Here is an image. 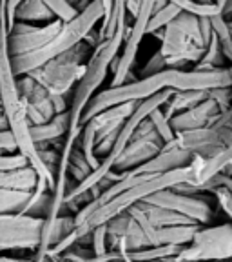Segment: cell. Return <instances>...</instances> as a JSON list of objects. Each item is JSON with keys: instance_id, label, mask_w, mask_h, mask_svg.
<instances>
[{"instance_id": "1", "label": "cell", "mask_w": 232, "mask_h": 262, "mask_svg": "<svg viewBox=\"0 0 232 262\" xmlns=\"http://www.w3.org/2000/svg\"><path fill=\"white\" fill-rule=\"evenodd\" d=\"M232 77L228 68L201 71V70H163L151 77H143L133 82H123L122 86L107 88L98 91L82 113L80 126L91 120L94 115L111 106L125 102H140L163 90L172 91H211L216 88H230Z\"/></svg>"}, {"instance_id": "2", "label": "cell", "mask_w": 232, "mask_h": 262, "mask_svg": "<svg viewBox=\"0 0 232 262\" xmlns=\"http://www.w3.org/2000/svg\"><path fill=\"white\" fill-rule=\"evenodd\" d=\"M127 26H129L127 20L118 24V28L114 29V33L109 38L102 40L93 49V53H91L89 60L86 64V71L80 77V80L76 82V88H74L73 95L69 98V110H67V113H69V131H67L64 144L60 147V155H58L60 162H69V155L73 151V147L76 146L78 135H80L82 129V113H84L91 98L98 93L109 71L113 70L116 57L122 49L123 38H125Z\"/></svg>"}, {"instance_id": "3", "label": "cell", "mask_w": 232, "mask_h": 262, "mask_svg": "<svg viewBox=\"0 0 232 262\" xmlns=\"http://www.w3.org/2000/svg\"><path fill=\"white\" fill-rule=\"evenodd\" d=\"M0 107H2V115L8 120L9 133L16 146V153L25 157L28 164L37 173L38 180H44L49 189H53L55 175L47 171L38 155L37 146L33 144L31 137H29V124L25 120L24 110H22L20 95L16 88V77L11 70V57L8 53V22H6V13L2 11H0Z\"/></svg>"}, {"instance_id": "4", "label": "cell", "mask_w": 232, "mask_h": 262, "mask_svg": "<svg viewBox=\"0 0 232 262\" xmlns=\"http://www.w3.org/2000/svg\"><path fill=\"white\" fill-rule=\"evenodd\" d=\"M184 182H191V168H189V164L184 166V168H176L165 173L149 175L147 179H143L142 182H138L136 186L118 193V195L113 196L111 201H107L106 204L98 206L82 224L74 226L78 238H80V242H82L84 238L89 237L93 228H96V226H100V224H107L111 219H114L116 215H120V213L127 211V209L136 206L138 202L145 201L147 196L154 195V193L162 191V189H171L178 184H184ZM80 242H78V244H80Z\"/></svg>"}, {"instance_id": "5", "label": "cell", "mask_w": 232, "mask_h": 262, "mask_svg": "<svg viewBox=\"0 0 232 262\" xmlns=\"http://www.w3.org/2000/svg\"><path fill=\"white\" fill-rule=\"evenodd\" d=\"M104 18V9L100 0H93L86 9H82L73 20L62 22L60 31L55 35L44 48L33 51V53L22 55V57L11 58V70L15 77H22L31 71L38 70L40 66L49 62L51 58L58 57L60 53L71 49L74 44L82 42L93 29H96V24Z\"/></svg>"}, {"instance_id": "6", "label": "cell", "mask_w": 232, "mask_h": 262, "mask_svg": "<svg viewBox=\"0 0 232 262\" xmlns=\"http://www.w3.org/2000/svg\"><path fill=\"white\" fill-rule=\"evenodd\" d=\"M154 37L162 38L158 51L165 58L167 70H187V66L200 60L207 48L200 33V18L185 11L176 15Z\"/></svg>"}, {"instance_id": "7", "label": "cell", "mask_w": 232, "mask_h": 262, "mask_svg": "<svg viewBox=\"0 0 232 262\" xmlns=\"http://www.w3.org/2000/svg\"><path fill=\"white\" fill-rule=\"evenodd\" d=\"M91 53L93 48L82 40L28 75L35 78L49 95H69L86 71Z\"/></svg>"}, {"instance_id": "8", "label": "cell", "mask_w": 232, "mask_h": 262, "mask_svg": "<svg viewBox=\"0 0 232 262\" xmlns=\"http://www.w3.org/2000/svg\"><path fill=\"white\" fill-rule=\"evenodd\" d=\"M232 255V226L228 222L211 228H198L191 242L182 246L174 260L228 262Z\"/></svg>"}, {"instance_id": "9", "label": "cell", "mask_w": 232, "mask_h": 262, "mask_svg": "<svg viewBox=\"0 0 232 262\" xmlns=\"http://www.w3.org/2000/svg\"><path fill=\"white\" fill-rule=\"evenodd\" d=\"M152 2L154 0H142L138 13L133 18V24L127 26L125 38H123L122 44V53L116 57V62L113 66V80H111L109 88L122 86L123 82L129 80L133 66H135L136 57H138L140 44L147 35V24H149V18H151L152 13Z\"/></svg>"}, {"instance_id": "10", "label": "cell", "mask_w": 232, "mask_h": 262, "mask_svg": "<svg viewBox=\"0 0 232 262\" xmlns=\"http://www.w3.org/2000/svg\"><path fill=\"white\" fill-rule=\"evenodd\" d=\"M42 219L18 213H0V253L13 250H37L40 242Z\"/></svg>"}, {"instance_id": "11", "label": "cell", "mask_w": 232, "mask_h": 262, "mask_svg": "<svg viewBox=\"0 0 232 262\" xmlns=\"http://www.w3.org/2000/svg\"><path fill=\"white\" fill-rule=\"evenodd\" d=\"M172 144L191 155L211 159L225 149H230L232 127H201V129L176 133Z\"/></svg>"}, {"instance_id": "12", "label": "cell", "mask_w": 232, "mask_h": 262, "mask_svg": "<svg viewBox=\"0 0 232 262\" xmlns=\"http://www.w3.org/2000/svg\"><path fill=\"white\" fill-rule=\"evenodd\" d=\"M162 147L163 142L156 135V131L152 129L151 122L145 119L136 127L135 135L131 137L129 144L123 147V151L118 155V159L114 162L113 171L123 173V171H129V169L138 168L143 162H147V160H151L154 155H158L162 151Z\"/></svg>"}, {"instance_id": "13", "label": "cell", "mask_w": 232, "mask_h": 262, "mask_svg": "<svg viewBox=\"0 0 232 262\" xmlns=\"http://www.w3.org/2000/svg\"><path fill=\"white\" fill-rule=\"evenodd\" d=\"M142 202L179 213V215L191 219L198 226L209 224L212 221V217H214V211H212L211 204L205 201L203 196L185 195V193H178L174 189H162V191L154 193V195L147 196L145 201Z\"/></svg>"}, {"instance_id": "14", "label": "cell", "mask_w": 232, "mask_h": 262, "mask_svg": "<svg viewBox=\"0 0 232 262\" xmlns=\"http://www.w3.org/2000/svg\"><path fill=\"white\" fill-rule=\"evenodd\" d=\"M16 88L29 126H42L57 115L53 106V95H49L35 78L29 75L16 77Z\"/></svg>"}, {"instance_id": "15", "label": "cell", "mask_w": 232, "mask_h": 262, "mask_svg": "<svg viewBox=\"0 0 232 262\" xmlns=\"http://www.w3.org/2000/svg\"><path fill=\"white\" fill-rule=\"evenodd\" d=\"M62 22L51 20L44 26H31L25 22H15L13 29L8 35V53L11 58L22 57L44 48L51 38L60 31Z\"/></svg>"}, {"instance_id": "16", "label": "cell", "mask_w": 232, "mask_h": 262, "mask_svg": "<svg viewBox=\"0 0 232 262\" xmlns=\"http://www.w3.org/2000/svg\"><path fill=\"white\" fill-rule=\"evenodd\" d=\"M218 113H220V110H218L216 102L212 98H205L203 102H200L198 106L171 117L169 119V126L174 131V135L176 133H184V131L201 129V127L211 126Z\"/></svg>"}, {"instance_id": "17", "label": "cell", "mask_w": 232, "mask_h": 262, "mask_svg": "<svg viewBox=\"0 0 232 262\" xmlns=\"http://www.w3.org/2000/svg\"><path fill=\"white\" fill-rule=\"evenodd\" d=\"M230 162H232L230 149H225L220 155L211 157V159L192 155L191 162H189V168H191V182H185V184L198 186L201 191V186H203L205 182H209L211 179H214L218 173L230 168Z\"/></svg>"}, {"instance_id": "18", "label": "cell", "mask_w": 232, "mask_h": 262, "mask_svg": "<svg viewBox=\"0 0 232 262\" xmlns=\"http://www.w3.org/2000/svg\"><path fill=\"white\" fill-rule=\"evenodd\" d=\"M136 104L138 102H125V104H118V106H111V107H107V110L100 111L98 115H94L91 120H87V122H91V126H93V129H94L96 142L100 139H104V137H107L109 133L120 131L123 122H125L131 117V113L135 111Z\"/></svg>"}, {"instance_id": "19", "label": "cell", "mask_w": 232, "mask_h": 262, "mask_svg": "<svg viewBox=\"0 0 232 262\" xmlns=\"http://www.w3.org/2000/svg\"><path fill=\"white\" fill-rule=\"evenodd\" d=\"M69 131V113H57L49 122L42 126H29V137L37 147H47L58 139H65Z\"/></svg>"}, {"instance_id": "20", "label": "cell", "mask_w": 232, "mask_h": 262, "mask_svg": "<svg viewBox=\"0 0 232 262\" xmlns=\"http://www.w3.org/2000/svg\"><path fill=\"white\" fill-rule=\"evenodd\" d=\"M37 182H38V177L31 166L0 171V188L2 189L31 193L33 189L37 188Z\"/></svg>"}, {"instance_id": "21", "label": "cell", "mask_w": 232, "mask_h": 262, "mask_svg": "<svg viewBox=\"0 0 232 262\" xmlns=\"http://www.w3.org/2000/svg\"><path fill=\"white\" fill-rule=\"evenodd\" d=\"M140 208V211L143 213V217L147 219V222L154 228H171V226H192L194 222L191 219L174 213L171 209L160 208V206L147 204V202H138L136 204Z\"/></svg>"}, {"instance_id": "22", "label": "cell", "mask_w": 232, "mask_h": 262, "mask_svg": "<svg viewBox=\"0 0 232 262\" xmlns=\"http://www.w3.org/2000/svg\"><path fill=\"white\" fill-rule=\"evenodd\" d=\"M205 98H209V91H172L169 100L162 106V111L167 119H171L174 115L184 113V111L198 106L200 102H203Z\"/></svg>"}, {"instance_id": "23", "label": "cell", "mask_w": 232, "mask_h": 262, "mask_svg": "<svg viewBox=\"0 0 232 262\" xmlns=\"http://www.w3.org/2000/svg\"><path fill=\"white\" fill-rule=\"evenodd\" d=\"M13 18L15 22H25V24H31V22L47 24V22L55 20L53 13L42 4V0H22L15 8Z\"/></svg>"}, {"instance_id": "24", "label": "cell", "mask_w": 232, "mask_h": 262, "mask_svg": "<svg viewBox=\"0 0 232 262\" xmlns=\"http://www.w3.org/2000/svg\"><path fill=\"white\" fill-rule=\"evenodd\" d=\"M179 250H182V246H151V248L125 251V253L133 262H152L174 257V255H178Z\"/></svg>"}, {"instance_id": "25", "label": "cell", "mask_w": 232, "mask_h": 262, "mask_svg": "<svg viewBox=\"0 0 232 262\" xmlns=\"http://www.w3.org/2000/svg\"><path fill=\"white\" fill-rule=\"evenodd\" d=\"M211 20L212 35L216 37L218 44H220L223 57L227 60H232V42H230V22H227L221 15H214L209 18Z\"/></svg>"}, {"instance_id": "26", "label": "cell", "mask_w": 232, "mask_h": 262, "mask_svg": "<svg viewBox=\"0 0 232 262\" xmlns=\"http://www.w3.org/2000/svg\"><path fill=\"white\" fill-rule=\"evenodd\" d=\"M165 2L178 8L179 11L198 16V18H211L214 15H220V11H218V8L214 4H200L196 0H165Z\"/></svg>"}, {"instance_id": "27", "label": "cell", "mask_w": 232, "mask_h": 262, "mask_svg": "<svg viewBox=\"0 0 232 262\" xmlns=\"http://www.w3.org/2000/svg\"><path fill=\"white\" fill-rule=\"evenodd\" d=\"M179 13L182 11L172 4H165L162 9L151 13V18H149V24H147V35H154V33L162 31L169 22L174 20L176 15H179Z\"/></svg>"}, {"instance_id": "28", "label": "cell", "mask_w": 232, "mask_h": 262, "mask_svg": "<svg viewBox=\"0 0 232 262\" xmlns=\"http://www.w3.org/2000/svg\"><path fill=\"white\" fill-rule=\"evenodd\" d=\"M91 166L87 164L86 157L82 155L80 147H78V140H76V146L73 147V151H71L69 157V164H67V177L73 175L76 179V182H82L84 179L91 175Z\"/></svg>"}, {"instance_id": "29", "label": "cell", "mask_w": 232, "mask_h": 262, "mask_svg": "<svg viewBox=\"0 0 232 262\" xmlns=\"http://www.w3.org/2000/svg\"><path fill=\"white\" fill-rule=\"evenodd\" d=\"M147 120L151 122L152 129L156 131V135L160 137V140L163 142V146L174 140V131H172L171 126H169V119L163 115L162 107H156L154 111H151L149 117H147Z\"/></svg>"}, {"instance_id": "30", "label": "cell", "mask_w": 232, "mask_h": 262, "mask_svg": "<svg viewBox=\"0 0 232 262\" xmlns=\"http://www.w3.org/2000/svg\"><path fill=\"white\" fill-rule=\"evenodd\" d=\"M42 4L53 13V16L60 22H69L78 15V11L69 4V0H42Z\"/></svg>"}, {"instance_id": "31", "label": "cell", "mask_w": 232, "mask_h": 262, "mask_svg": "<svg viewBox=\"0 0 232 262\" xmlns=\"http://www.w3.org/2000/svg\"><path fill=\"white\" fill-rule=\"evenodd\" d=\"M89 237H91V251H93L96 257H102L104 253L109 251V248H107V226L106 224H100L91 229Z\"/></svg>"}, {"instance_id": "32", "label": "cell", "mask_w": 232, "mask_h": 262, "mask_svg": "<svg viewBox=\"0 0 232 262\" xmlns=\"http://www.w3.org/2000/svg\"><path fill=\"white\" fill-rule=\"evenodd\" d=\"M209 98L216 102L220 111L230 110V88H216V90L209 91Z\"/></svg>"}, {"instance_id": "33", "label": "cell", "mask_w": 232, "mask_h": 262, "mask_svg": "<svg viewBox=\"0 0 232 262\" xmlns=\"http://www.w3.org/2000/svg\"><path fill=\"white\" fill-rule=\"evenodd\" d=\"M232 188H228V186H220V188L212 189V193L216 195L218 199V204H220V208L223 209V213L227 215V217H232V193H230Z\"/></svg>"}, {"instance_id": "34", "label": "cell", "mask_w": 232, "mask_h": 262, "mask_svg": "<svg viewBox=\"0 0 232 262\" xmlns=\"http://www.w3.org/2000/svg\"><path fill=\"white\" fill-rule=\"evenodd\" d=\"M163 70H167V66H165V58L162 57V53H160V51H156V53L149 58V62L143 66L142 78L143 77H151V75H156V73H160V71H163Z\"/></svg>"}, {"instance_id": "35", "label": "cell", "mask_w": 232, "mask_h": 262, "mask_svg": "<svg viewBox=\"0 0 232 262\" xmlns=\"http://www.w3.org/2000/svg\"><path fill=\"white\" fill-rule=\"evenodd\" d=\"M29 166L25 157H22L20 153H11V155H0V171L4 169H16Z\"/></svg>"}, {"instance_id": "36", "label": "cell", "mask_w": 232, "mask_h": 262, "mask_svg": "<svg viewBox=\"0 0 232 262\" xmlns=\"http://www.w3.org/2000/svg\"><path fill=\"white\" fill-rule=\"evenodd\" d=\"M16 153L15 140L9 131H0V155H11Z\"/></svg>"}, {"instance_id": "37", "label": "cell", "mask_w": 232, "mask_h": 262, "mask_svg": "<svg viewBox=\"0 0 232 262\" xmlns=\"http://www.w3.org/2000/svg\"><path fill=\"white\" fill-rule=\"evenodd\" d=\"M20 2H22V0H8V2H6V22H8V35H9V31L13 29V26H15L13 13H15V8L20 4Z\"/></svg>"}, {"instance_id": "38", "label": "cell", "mask_w": 232, "mask_h": 262, "mask_svg": "<svg viewBox=\"0 0 232 262\" xmlns=\"http://www.w3.org/2000/svg\"><path fill=\"white\" fill-rule=\"evenodd\" d=\"M0 131H9V126H8V120L2 113H0Z\"/></svg>"}, {"instance_id": "39", "label": "cell", "mask_w": 232, "mask_h": 262, "mask_svg": "<svg viewBox=\"0 0 232 262\" xmlns=\"http://www.w3.org/2000/svg\"><path fill=\"white\" fill-rule=\"evenodd\" d=\"M160 262H185V260H174L172 257H169V258H163V260H160ZM192 262H200V260H192Z\"/></svg>"}, {"instance_id": "40", "label": "cell", "mask_w": 232, "mask_h": 262, "mask_svg": "<svg viewBox=\"0 0 232 262\" xmlns=\"http://www.w3.org/2000/svg\"><path fill=\"white\" fill-rule=\"evenodd\" d=\"M51 262H67V260H64L62 257H55V258H49Z\"/></svg>"}, {"instance_id": "41", "label": "cell", "mask_w": 232, "mask_h": 262, "mask_svg": "<svg viewBox=\"0 0 232 262\" xmlns=\"http://www.w3.org/2000/svg\"><path fill=\"white\" fill-rule=\"evenodd\" d=\"M0 113H2V107H0Z\"/></svg>"}, {"instance_id": "42", "label": "cell", "mask_w": 232, "mask_h": 262, "mask_svg": "<svg viewBox=\"0 0 232 262\" xmlns=\"http://www.w3.org/2000/svg\"><path fill=\"white\" fill-rule=\"evenodd\" d=\"M152 262H160V260H152Z\"/></svg>"}, {"instance_id": "43", "label": "cell", "mask_w": 232, "mask_h": 262, "mask_svg": "<svg viewBox=\"0 0 232 262\" xmlns=\"http://www.w3.org/2000/svg\"><path fill=\"white\" fill-rule=\"evenodd\" d=\"M123 4H125V2H123Z\"/></svg>"}]
</instances>
